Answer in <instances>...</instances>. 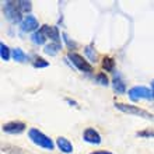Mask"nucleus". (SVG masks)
I'll list each match as a JSON object with an SVG mask.
<instances>
[{
  "mask_svg": "<svg viewBox=\"0 0 154 154\" xmlns=\"http://www.w3.org/2000/svg\"><path fill=\"white\" fill-rule=\"evenodd\" d=\"M115 108L128 115H133V116H139V118H143V119H147V121L154 122L153 114H150L146 109H142V108H139L136 105H129V104H123V102H115Z\"/></svg>",
  "mask_w": 154,
  "mask_h": 154,
  "instance_id": "obj_2",
  "label": "nucleus"
},
{
  "mask_svg": "<svg viewBox=\"0 0 154 154\" xmlns=\"http://www.w3.org/2000/svg\"><path fill=\"white\" fill-rule=\"evenodd\" d=\"M41 31L44 32V35L46 38L52 39L56 44H60V32H59L57 27H55V25H42Z\"/></svg>",
  "mask_w": 154,
  "mask_h": 154,
  "instance_id": "obj_9",
  "label": "nucleus"
},
{
  "mask_svg": "<svg viewBox=\"0 0 154 154\" xmlns=\"http://www.w3.org/2000/svg\"><path fill=\"white\" fill-rule=\"evenodd\" d=\"M83 140L90 143V144H101V142H102L101 134L98 133L94 128L84 129V132H83Z\"/></svg>",
  "mask_w": 154,
  "mask_h": 154,
  "instance_id": "obj_8",
  "label": "nucleus"
},
{
  "mask_svg": "<svg viewBox=\"0 0 154 154\" xmlns=\"http://www.w3.org/2000/svg\"><path fill=\"white\" fill-rule=\"evenodd\" d=\"M62 37H63V39L66 41V44L69 45L70 49H76V42H73V41H70V38L66 35V34H62Z\"/></svg>",
  "mask_w": 154,
  "mask_h": 154,
  "instance_id": "obj_22",
  "label": "nucleus"
},
{
  "mask_svg": "<svg viewBox=\"0 0 154 154\" xmlns=\"http://www.w3.org/2000/svg\"><path fill=\"white\" fill-rule=\"evenodd\" d=\"M151 90H153V91H154V81H153V83H151Z\"/></svg>",
  "mask_w": 154,
  "mask_h": 154,
  "instance_id": "obj_24",
  "label": "nucleus"
},
{
  "mask_svg": "<svg viewBox=\"0 0 154 154\" xmlns=\"http://www.w3.org/2000/svg\"><path fill=\"white\" fill-rule=\"evenodd\" d=\"M11 56L16 62H24L25 57H27V55H25V52L23 51V49L16 48V49H13L11 51Z\"/></svg>",
  "mask_w": 154,
  "mask_h": 154,
  "instance_id": "obj_15",
  "label": "nucleus"
},
{
  "mask_svg": "<svg viewBox=\"0 0 154 154\" xmlns=\"http://www.w3.org/2000/svg\"><path fill=\"white\" fill-rule=\"evenodd\" d=\"M48 66H49V62L44 60L42 57H38L34 62V67H37V69H44V67H48Z\"/></svg>",
  "mask_w": 154,
  "mask_h": 154,
  "instance_id": "obj_19",
  "label": "nucleus"
},
{
  "mask_svg": "<svg viewBox=\"0 0 154 154\" xmlns=\"http://www.w3.org/2000/svg\"><path fill=\"white\" fill-rule=\"evenodd\" d=\"M2 129H3L4 133H8V134H20V133H23V132L27 129V126H25L24 122L11 121V122H8V123H4V125L2 126Z\"/></svg>",
  "mask_w": 154,
  "mask_h": 154,
  "instance_id": "obj_6",
  "label": "nucleus"
},
{
  "mask_svg": "<svg viewBox=\"0 0 154 154\" xmlns=\"http://www.w3.org/2000/svg\"><path fill=\"white\" fill-rule=\"evenodd\" d=\"M0 56H2V60L4 62H7L10 59V56H11L10 49H8V46L4 42H0Z\"/></svg>",
  "mask_w": 154,
  "mask_h": 154,
  "instance_id": "obj_16",
  "label": "nucleus"
},
{
  "mask_svg": "<svg viewBox=\"0 0 154 154\" xmlns=\"http://www.w3.org/2000/svg\"><path fill=\"white\" fill-rule=\"evenodd\" d=\"M95 79H97V81H98V83H100L101 85H108V84H109V83H108V77H106V74L104 73V72L98 73Z\"/></svg>",
  "mask_w": 154,
  "mask_h": 154,
  "instance_id": "obj_21",
  "label": "nucleus"
},
{
  "mask_svg": "<svg viewBox=\"0 0 154 154\" xmlns=\"http://www.w3.org/2000/svg\"><path fill=\"white\" fill-rule=\"evenodd\" d=\"M112 83H114L112 85H114V90L116 91V93H119V94H125L126 93V85H125V83H123V80H122V76L119 73L115 74Z\"/></svg>",
  "mask_w": 154,
  "mask_h": 154,
  "instance_id": "obj_11",
  "label": "nucleus"
},
{
  "mask_svg": "<svg viewBox=\"0 0 154 154\" xmlns=\"http://www.w3.org/2000/svg\"><path fill=\"white\" fill-rule=\"evenodd\" d=\"M139 137H146V139H153L154 137V129H147V130H143V132H137L136 133Z\"/></svg>",
  "mask_w": 154,
  "mask_h": 154,
  "instance_id": "obj_20",
  "label": "nucleus"
},
{
  "mask_svg": "<svg viewBox=\"0 0 154 154\" xmlns=\"http://www.w3.org/2000/svg\"><path fill=\"white\" fill-rule=\"evenodd\" d=\"M28 137L35 146L41 147V149H44V150L51 151L55 149V143L52 142V139L49 137V136H46L44 132L38 130L37 128H31V129L28 130Z\"/></svg>",
  "mask_w": 154,
  "mask_h": 154,
  "instance_id": "obj_1",
  "label": "nucleus"
},
{
  "mask_svg": "<svg viewBox=\"0 0 154 154\" xmlns=\"http://www.w3.org/2000/svg\"><path fill=\"white\" fill-rule=\"evenodd\" d=\"M128 95H129L130 101H140V100H154V91L149 87H144V85H134L128 91Z\"/></svg>",
  "mask_w": 154,
  "mask_h": 154,
  "instance_id": "obj_3",
  "label": "nucleus"
},
{
  "mask_svg": "<svg viewBox=\"0 0 154 154\" xmlns=\"http://www.w3.org/2000/svg\"><path fill=\"white\" fill-rule=\"evenodd\" d=\"M17 6H18L21 13H28V11H31V8H32V3H31V2H25V0L17 2Z\"/></svg>",
  "mask_w": 154,
  "mask_h": 154,
  "instance_id": "obj_18",
  "label": "nucleus"
},
{
  "mask_svg": "<svg viewBox=\"0 0 154 154\" xmlns=\"http://www.w3.org/2000/svg\"><path fill=\"white\" fill-rule=\"evenodd\" d=\"M56 146L62 153H65V154L73 153V144H72V142H70L69 139L63 137V136H59V137L56 139Z\"/></svg>",
  "mask_w": 154,
  "mask_h": 154,
  "instance_id": "obj_10",
  "label": "nucleus"
},
{
  "mask_svg": "<svg viewBox=\"0 0 154 154\" xmlns=\"http://www.w3.org/2000/svg\"><path fill=\"white\" fill-rule=\"evenodd\" d=\"M102 67L106 70V72H114L115 70V60L112 57H104L102 59Z\"/></svg>",
  "mask_w": 154,
  "mask_h": 154,
  "instance_id": "obj_17",
  "label": "nucleus"
},
{
  "mask_svg": "<svg viewBox=\"0 0 154 154\" xmlns=\"http://www.w3.org/2000/svg\"><path fill=\"white\" fill-rule=\"evenodd\" d=\"M84 53H85V56L88 57V60L91 62V63H95L98 59V55L97 52H95V49L93 48V45H87L84 49Z\"/></svg>",
  "mask_w": 154,
  "mask_h": 154,
  "instance_id": "obj_14",
  "label": "nucleus"
},
{
  "mask_svg": "<svg viewBox=\"0 0 154 154\" xmlns=\"http://www.w3.org/2000/svg\"><path fill=\"white\" fill-rule=\"evenodd\" d=\"M62 44H56V42H51V44L45 45L44 48V53L45 55H49V56H56L57 52L60 51Z\"/></svg>",
  "mask_w": 154,
  "mask_h": 154,
  "instance_id": "obj_12",
  "label": "nucleus"
},
{
  "mask_svg": "<svg viewBox=\"0 0 154 154\" xmlns=\"http://www.w3.org/2000/svg\"><path fill=\"white\" fill-rule=\"evenodd\" d=\"M90 154H114V153H111V151H108V150H95Z\"/></svg>",
  "mask_w": 154,
  "mask_h": 154,
  "instance_id": "obj_23",
  "label": "nucleus"
},
{
  "mask_svg": "<svg viewBox=\"0 0 154 154\" xmlns=\"http://www.w3.org/2000/svg\"><path fill=\"white\" fill-rule=\"evenodd\" d=\"M31 41H32L35 45H44L45 42H46V37L44 35V32H42L41 29H38V31H35V32L31 35Z\"/></svg>",
  "mask_w": 154,
  "mask_h": 154,
  "instance_id": "obj_13",
  "label": "nucleus"
},
{
  "mask_svg": "<svg viewBox=\"0 0 154 154\" xmlns=\"http://www.w3.org/2000/svg\"><path fill=\"white\" fill-rule=\"evenodd\" d=\"M38 27H39V24H38L37 17L32 16V14L25 16L24 18H23V21H21V29H23L24 32H32L34 34L38 29Z\"/></svg>",
  "mask_w": 154,
  "mask_h": 154,
  "instance_id": "obj_7",
  "label": "nucleus"
},
{
  "mask_svg": "<svg viewBox=\"0 0 154 154\" xmlns=\"http://www.w3.org/2000/svg\"><path fill=\"white\" fill-rule=\"evenodd\" d=\"M3 4V13L8 21H11V23L23 21L21 20V11L17 6V2H4Z\"/></svg>",
  "mask_w": 154,
  "mask_h": 154,
  "instance_id": "obj_4",
  "label": "nucleus"
},
{
  "mask_svg": "<svg viewBox=\"0 0 154 154\" xmlns=\"http://www.w3.org/2000/svg\"><path fill=\"white\" fill-rule=\"evenodd\" d=\"M67 59H70L72 63H73L80 72H84V73H91V72H93V66H91V63L87 62L84 57L81 56V55H79V53L70 52L69 55H67Z\"/></svg>",
  "mask_w": 154,
  "mask_h": 154,
  "instance_id": "obj_5",
  "label": "nucleus"
}]
</instances>
